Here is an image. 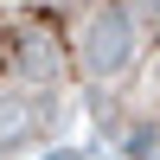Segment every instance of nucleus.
Returning a JSON list of instances; mask_svg holds the SVG:
<instances>
[{
	"mask_svg": "<svg viewBox=\"0 0 160 160\" xmlns=\"http://www.w3.org/2000/svg\"><path fill=\"white\" fill-rule=\"evenodd\" d=\"M26 71H51V45L45 38H26Z\"/></svg>",
	"mask_w": 160,
	"mask_h": 160,
	"instance_id": "nucleus-2",
	"label": "nucleus"
},
{
	"mask_svg": "<svg viewBox=\"0 0 160 160\" xmlns=\"http://www.w3.org/2000/svg\"><path fill=\"white\" fill-rule=\"evenodd\" d=\"M77 58H83L90 77H115L128 58H135V26H128L122 7H96L77 32Z\"/></svg>",
	"mask_w": 160,
	"mask_h": 160,
	"instance_id": "nucleus-1",
	"label": "nucleus"
}]
</instances>
